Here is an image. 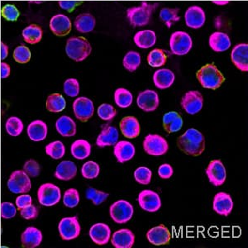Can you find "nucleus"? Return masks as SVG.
I'll return each mask as SVG.
<instances>
[{
  "instance_id": "2f4dec72",
  "label": "nucleus",
  "mask_w": 248,
  "mask_h": 248,
  "mask_svg": "<svg viewBox=\"0 0 248 248\" xmlns=\"http://www.w3.org/2000/svg\"><path fill=\"white\" fill-rule=\"evenodd\" d=\"M77 173L76 164L71 161H64L57 166L55 177L61 181H70L77 175Z\"/></svg>"
},
{
  "instance_id": "ddd939ff",
  "label": "nucleus",
  "mask_w": 248,
  "mask_h": 248,
  "mask_svg": "<svg viewBox=\"0 0 248 248\" xmlns=\"http://www.w3.org/2000/svg\"><path fill=\"white\" fill-rule=\"evenodd\" d=\"M139 205L145 211L154 213L161 209V200L157 193L146 189L139 194L138 198Z\"/></svg>"
},
{
  "instance_id": "412c9836",
  "label": "nucleus",
  "mask_w": 248,
  "mask_h": 248,
  "mask_svg": "<svg viewBox=\"0 0 248 248\" xmlns=\"http://www.w3.org/2000/svg\"><path fill=\"white\" fill-rule=\"evenodd\" d=\"M89 234L91 240L97 245H105L111 238V229L105 223H96L91 227Z\"/></svg>"
},
{
  "instance_id": "a878e982",
  "label": "nucleus",
  "mask_w": 248,
  "mask_h": 248,
  "mask_svg": "<svg viewBox=\"0 0 248 248\" xmlns=\"http://www.w3.org/2000/svg\"><path fill=\"white\" fill-rule=\"evenodd\" d=\"M119 140V131L115 127L106 125L96 140V145L99 147L114 146Z\"/></svg>"
},
{
  "instance_id": "4468645a",
  "label": "nucleus",
  "mask_w": 248,
  "mask_h": 248,
  "mask_svg": "<svg viewBox=\"0 0 248 248\" xmlns=\"http://www.w3.org/2000/svg\"><path fill=\"white\" fill-rule=\"evenodd\" d=\"M185 22L187 27L192 29H199L206 23V14L200 6H191L185 13Z\"/></svg>"
},
{
  "instance_id": "6ab92c4d",
  "label": "nucleus",
  "mask_w": 248,
  "mask_h": 248,
  "mask_svg": "<svg viewBox=\"0 0 248 248\" xmlns=\"http://www.w3.org/2000/svg\"><path fill=\"white\" fill-rule=\"evenodd\" d=\"M213 209L217 214L223 216L230 215L233 209V201L231 195L225 192H219L215 195L213 202Z\"/></svg>"
},
{
  "instance_id": "13d9d810",
  "label": "nucleus",
  "mask_w": 248,
  "mask_h": 248,
  "mask_svg": "<svg viewBox=\"0 0 248 248\" xmlns=\"http://www.w3.org/2000/svg\"><path fill=\"white\" fill-rule=\"evenodd\" d=\"M32 203V199L29 195H22L18 196L16 200V204L19 209H23Z\"/></svg>"
},
{
  "instance_id": "6e6d98bb",
  "label": "nucleus",
  "mask_w": 248,
  "mask_h": 248,
  "mask_svg": "<svg viewBox=\"0 0 248 248\" xmlns=\"http://www.w3.org/2000/svg\"><path fill=\"white\" fill-rule=\"evenodd\" d=\"M38 209L36 206L30 204L21 209V216L26 220L35 219L38 216Z\"/></svg>"
},
{
  "instance_id": "cd10ccee",
  "label": "nucleus",
  "mask_w": 248,
  "mask_h": 248,
  "mask_svg": "<svg viewBox=\"0 0 248 248\" xmlns=\"http://www.w3.org/2000/svg\"><path fill=\"white\" fill-rule=\"evenodd\" d=\"M175 76L169 69H160L153 75V83L155 87L165 90L172 86L175 82Z\"/></svg>"
},
{
  "instance_id": "de8ad7c7",
  "label": "nucleus",
  "mask_w": 248,
  "mask_h": 248,
  "mask_svg": "<svg viewBox=\"0 0 248 248\" xmlns=\"http://www.w3.org/2000/svg\"><path fill=\"white\" fill-rule=\"evenodd\" d=\"M80 197L78 190L76 189H69L66 190L63 197V203L68 208L73 209L79 203Z\"/></svg>"
},
{
  "instance_id": "7ed1b4c3",
  "label": "nucleus",
  "mask_w": 248,
  "mask_h": 248,
  "mask_svg": "<svg viewBox=\"0 0 248 248\" xmlns=\"http://www.w3.org/2000/svg\"><path fill=\"white\" fill-rule=\"evenodd\" d=\"M92 47L85 37H74L67 40L65 52L69 58L75 62H83L91 55Z\"/></svg>"
},
{
  "instance_id": "7c9ffc66",
  "label": "nucleus",
  "mask_w": 248,
  "mask_h": 248,
  "mask_svg": "<svg viewBox=\"0 0 248 248\" xmlns=\"http://www.w3.org/2000/svg\"><path fill=\"white\" fill-rule=\"evenodd\" d=\"M133 41L136 46L141 49H148L156 43V35L155 31L150 29L141 30L134 35Z\"/></svg>"
},
{
  "instance_id": "4d7b16f0",
  "label": "nucleus",
  "mask_w": 248,
  "mask_h": 248,
  "mask_svg": "<svg viewBox=\"0 0 248 248\" xmlns=\"http://www.w3.org/2000/svg\"><path fill=\"white\" fill-rule=\"evenodd\" d=\"M174 174V170L169 164H163L158 169V175L164 180L170 179Z\"/></svg>"
},
{
  "instance_id": "dca6fc26",
  "label": "nucleus",
  "mask_w": 248,
  "mask_h": 248,
  "mask_svg": "<svg viewBox=\"0 0 248 248\" xmlns=\"http://www.w3.org/2000/svg\"><path fill=\"white\" fill-rule=\"evenodd\" d=\"M49 25L51 31L57 37L67 36L72 29L71 19L66 15L62 14L54 15L50 20Z\"/></svg>"
},
{
  "instance_id": "5fc2aeb1",
  "label": "nucleus",
  "mask_w": 248,
  "mask_h": 248,
  "mask_svg": "<svg viewBox=\"0 0 248 248\" xmlns=\"http://www.w3.org/2000/svg\"><path fill=\"white\" fill-rule=\"evenodd\" d=\"M17 215V209L9 202H3L1 205V216L5 219H10Z\"/></svg>"
},
{
  "instance_id": "052dcab7",
  "label": "nucleus",
  "mask_w": 248,
  "mask_h": 248,
  "mask_svg": "<svg viewBox=\"0 0 248 248\" xmlns=\"http://www.w3.org/2000/svg\"><path fill=\"white\" fill-rule=\"evenodd\" d=\"M0 66V71H1V78L2 79H7L10 76L11 73V69L9 64L5 62H2Z\"/></svg>"
},
{
  "instance_id": "9d476101",
  "label": "nucleus",
  "mask_w": 248,
  "mask_h": 248,
  "mask_svg": "<svg viewBox=\"0 0 248 248\" xmlns=\"http://www.w3.org/2000/svg\"><path fill=\"white\" fill-rule=\"evenodd\" d=\"M143 148L147 154L153 156H159L166 154L169 147L167 140L163 137L157 134H149L145 138Z\"/></svg>"
},
{
  "instance_id": "b1692460",
  "label": "nucleus",
  "mask_w": 248,
  "mask_h": 248,
  "mask_svg": "<svg viewBox=\"0 0 248 248\" xmlns=\"http://www.w3.org/2000/svg\"><path fill=\"white\" fill-rule=\"evenodd\" d=\"M209 44L215 52H223L228 51L231 46V40L225 32L215 31L209 36Z\"/></svg>"
},
{
  "instance_id": "e433bc0d",
  "label": "nucleus",
  "mask_w": 248,
  "mask_h": 248,
  "mask_svg": "<svg viewBox=\"0 0 248 248\" xmlns=\"http://www.w3.org/2000/svg\"><path fill=\"white\" fill-rule=\"evenodd\" d=\"M46 106L49 112L61 113L66 107V101L62 94L52 93L51 95L48 96Z\"/></svg>"
},
{
  "instance_id": "864d4df0",
  "label": "nucleus",
  "mask_w": 248,
  "mask_h": 248,
  "mask_svg": "<svg viewBox=\"0 0 248 248\" xmlns=\"http://www.w3.org/2000/svg\"><path fill=\"white\" fill-rule=\"evenodd\" d=\"M23 170L26 172V174L31 176V177H37L40 175L41 168L38 162L34 160H29L26 161L24 166H23Z\"/></svg>"
},
{
  "instance_id": "5701e85b",
  "label": "nucleus",
  "mask_w": 248,
  "mask_h": 248,
  "mask_svg": "<svg viewBox=\"0 0 248 248\" xmlns=\"http://www.w3.org/2000/svg\"><path fill=\"white\" fill-rule=\"evenodd\" d=\"M113 153L119 163H124L132 160L135 155V147L127 141H118L114 145Z\"/></svg>"
},
{
  "instance_id": "a18cd8bd",
  "label": "nucleus",
  "mask_w": 248,
  "mask_h": 248,
  "mask_svg": "<svg viewBox=\"0 0 248 248\" xmlns=\"http://www.w3.org/2000/svg\"><path fill=\"white\" fill-rule=\"evenodd\" d=\"M14 59L19 64H26L31 59V51L24 45L17 46L13 53Z\"/></svg>"
},
{
  "instance_id": "0eeeda50",
  "label": "nucleus",
  "mask_w": 248,
  "mask_h": 248,
  "mask_svg": "<svg viewBox=\"0 0 248 248\" xmlns=\"http://www.w3.org/2000/svg\"><path fill=\"white\" fill-rule=\"evenodd\" d=\"M110 216L115 223L123 224L131 220L133 215V207L127 201H116L110 207Z\"/></svg>"
},
{
  "instance_id": "423d86ee",
  "label": "nucleus",
  "mask_w": 248,
  "mask_h": 248,
  "mask_svg": "<svg viewBox=\"0 0 248 248\" xmlns=\"http://www.w3.org/2000/svg\"><path fill=\"white\" fill-rule=\"evenodd\" d=\"M62 197L61 189L54 184L46 183L40 186L37 198L41 205L51 207L59 203Z\"/></svg>"
},
{
  "instance_id": "f8f14e48",
  "label": "nucleus",
  "mask_w": 248,
  "mask_h": 248,
  "mask_svg": "<svg viewBox=\"0 0 248 248\" xmlns=\"http://www.w3.org/2000/svg\"><path fill=\"white\" fill-rule=\"evenodd\" d=\"M73 111L76 118L79 121H88L94 113L93 102L85 97H79L74 101Z\"/></svg>"
},
{
  "instance_id": "ea45409f",
  "label": "nucleus",
  "mask_w": 248,
  "mask_h": 248,
  "mask_svg": "<svg viewBox=\"0 0 248 248\" xmlns=\"http://www.w3.org/2000/svg\"><path fill=\"white\" fill-rule=\"evenodd\" d=\"M116 105L120 108H127L133 104V96L128 90L125 88H119L114 93Z\"/></svg>"
},
{
  "instance_id": "4be33fe9",
  "label": "nucleus",
  "mask_w": 248,
  "mask_h": 248,
  "mask_svg": "<svg viewBox=\"0 0 248 248\" xmlns=\"http://www.w3.org/2000/svg\"><path fill=\"white\" fill-rule=\"evenodd\" d=\"M119 127L121 133L127 139H135L141 133L139 120L133 116H127L121 119Z\"/></svg>"
},
{
  "instance_id": "1a4fd4ad",
  "label": "nucleus",
  "mask_w": 248,
  "mask_h": 248,
  "mask_svg": "<svg viewBox=\"0 0 248 248\" xmlns=\"http://www.w3.org/2000/svg\"><path fill=\"white\" fill-rule=\"evenodd\" d=\"M58 231L61 237L65 241L76 239L79 237L81 227L77 216L62 218L58 224Z\"/></svg>"
},
{
  "instance_id": "e2e57ef3",
  "label": "nucleus",
  "mask_w": 248,
  "mask_h": 248,
  "mask_svg": "<svg viewBox=\"0 0 248 248\" xmlns=\"http://www.w3.org/2000/svg\"><path fill=\"white\" fill-rule=\"evenodd\" d=\"M212 3L218 6H225L229 4V0H214Z\"/></svg>"
},
{
  "instance_id": "a19ab883",
  "label": "nucleus",
  "mask_w": 248,
  "mask_h": 248,
  "mask_svg": "<svg viewBox=\"0 0 248 248\" xmlns=\"http://www.w3.org/2000/svg\"><path fill=\"white\" fill-rule=\"evenodd\" d=\"M167 57L163 50L155 48L147 56V62L150 66L159 68L163 66L167 62Z\"/></svg>"
},
{
  "instance_id": "58836bf2",
  "label": "nucleus",
  "mask_w": 248,
  "mask_h": 248,
  "mask_svg": "<svg viewBox=\"0 0 248 248\" xmlns=\"http://www.w3.org/2000/svg\"><path fill=\"white\" fill-rule=\"evenodd\" d=\"M141 55L137 51H128L123 59L124 67L130 72L137 71L138 68L141 65Z\"/></svg>"
},
{
  "instance_id": "603ef678",
  "label": "nucleus",
  "mask_w": 248,
  "mask_h": 248,
  "mask_svg": "<svg viewBox=\"0 0 248 248\" xmlns=\"http://www.w3.org/2000/svg\"><path fill=\"white\" fill-rule=\"evenodd\" d=\"M117 114L115 108L108 104H103L98 108V115L100 119L105 121H109L115 117Z\"/></svg>"
},
{
  "instance_id": "f3484780",
  "label": "nucleus",
  "mask_w": 248,
  "mask_h": 248,
  "mask_svg": "<svg viewBox=\"0 0 248 248\" xmlns=\"http://www.w3.org/2000/svg\"><path fill=\"white\" fill-rule=\"evenodd\" d=\"M232 62L234 65L243 72L248 71V43H239L235 46L231 52Z\"/></svg>"
},
{
  "instance_id": "20e7f679",
  "label": "nucleus",
  "mask_w": 248,
  "mask_h": 248,
  "mask_svg": "<svg viewBox=\"0 0 248 248\" xmlns=\"http://www.w3.org/2000/svg\"><path fill=\"white\" fill-rule=\"evenodd\" d=\"M157 3L142 2L141 5L132 7L127 10V17L130 24L133 27H143L150 23L153 12L157 7Z\"/></svg>"
},
{
  "instance_id": "c9c22d12",
  "label": "nucleus",
  "mask_w": 248,
  "mask_h": 248,
  "mask_svg": "<svg viewBox=\"0 0 248 248\" xmlns=\"http://www.w3.org/2000/svg\"><path fill=\"white\" fill-rule=\"evenodd\" d=\"M22 36L25 43L31 45H35L40 43L43 39V29L37 24H31L23 29L22 31Z\"/></svg>"
},
{
  "instance_id": "bb28decb",
  "label": "nucleus",
  "mask_w": 248,
  "mask_h": 248,
  "mask_svg": "<svg viewBox=\"0 0 248 248\" xmlns=\"http://www.w3.org/2000/svg\"><path fill=\"white\" fill-rule=\"evenodd\" d=\"M21 241L23 248H37L43 241V233L37 228L29 227L22 233Z\"/></svg>"
},
{
  "instance_id": "bf43d9fd",
  "label": "nucleus",
  "mask_w": 248,
  "mask_h": 248,
  "mask_svg": "<svg viewBox=\"0 0 248 248\" xmlns=\"http://www.w3.org/2000/svg\"><path fill=\"white\" fill-rule=\"evenodd\" d=\"M58 4H59L60 8L63 9V10L72 11V10L76 9V7L78 4H80V3L78 2V1H68V0L65 1V0H62V1L58 2Z\"/></svg>"
},
{
  "instance_id": "aec40b11",
  "label": "nucleus",
  "mask_w": 248,
  "mask_h": 248,
  "mask_svg": "<svg viewBox=\"0 0 248 248\" xmlns=\"http://www.w3.org/2000/svg\"><path fill=\"white\" fill-rule=\"evenodd\" d=\"M147 240L155 246L167 245L170 243L171 235L169 229L163 224L150 229L147 233Z\"/></svg>"
},
{
  "instance_id": "09e8293b",
  "label": "nucleus",
  "mask_w": 248,
  "mask_h": 248,
  "mask_svg": "<svg viewBox=\"0 0 248 248\" xmlns=\"http://www.w3.org/2000/svg\"><path fill=\"white\" fill-rule=\"evenodd\" d=\"M2 17L8 22H16L20 17V12L14 4H6L1 10Z\"/></svg>"
},
{
  "instance_id": "6e6552de",
  "label": "nucleus",
  "mask_w": 248,
  "mask_h": 248,
  "mask_svg": "<svg viewBox=\"0 0 248 248\" xmlns=\"http://www.w3.org/2000/svg\"><path fill=\"white\" fill-rule=\"evenodd\" d=\"M8 188L14 194H25L31 189V181L24 170H15L9 177Z\"/></svg>"
},
{
  "instance_id": "8fccbe9b",
  "label": "nucleus",
  "mask_w": 248,
  "mask_h": 248,
  "mask_svg": "<svg viewBox=\"0 0 248 248\" xmlns=\"http://www.w3.org/2000/svg\"><path fill=\"white\" fill-rule=\"evenodd\" d=\"M152 170L146 167H139L134 171V178L138 183L148 185L152 179Z\"/></svg>"
},
{
  "instance_id": "72a5a7b5",
  "label": "nucleus",
  "mask_w": 248,
  "mask_h": 248,
  "mask_svg": "<svg viewBox=\"0 0 248 248\" xmlns=\"http://www.w3.org/2000/svg\"><path fill=\"white\" fill-rule=\"evenodd\" d=\"M183 126V119L176 112H169L163 116V127L168 133H176Z\"/></svg>"
},
{
  "instance_id": "49530a36",
  "label": "nucleus",
  "mask_w": 248,
  "mask_h": 248,
  "mask_svg": "<svg viewBox=\"0 0 248 248\" xmlns=\"http://www.w3.org/2000/svg\"><path fill=\"white\" fill-rule=\"evenodd\" d=\"M109 196L108 193L99 191L98 189L93 188H88L86 190V198L88 200L92 201L94 205H100L104 203L107 198Z\"/></svg>"
},
{
  "instance_id": "2eb2a0df",
  "label": "nucleus",
  "mask_w": 248,
  "mask_h": 248,
  "mask_svg": "<svg viewBox=\"0 0 248 248\" xmlns=\"http://www.w3.org/2000/svg\"><path fill=\"white\" fill-rule=\"evenodd\" d=\"M206 175L209 182L215 186H222L226 181L227 174L223 162L220 160H215L209 162L206 169Z\"/></svg>"
},
{
  "instance_id": "f03ea898",
  "label": "nucleus",
  "mask_w": 248,
  "mask_h": 248,
  "mask_svg": "<svg viewBox=\"0 0 248 248\" xmlns=\"http://www.w3.org/2000/svg\"><path fill=\"white\" fill-rule=\"evenodd\" d=\"M196 77L203 88L210 90H217L225 81L223 73L214 64L202 66L197 71Z\"/></svg>"
},
{
  "instance_id": "c756f323",
  "label": "nucleus",
  "mask_w": 248,
  "mask_h": 248,
  "mask_svg": "<svg viewBox=\"0 0 248 248\" xmlns=\"http://www.w3.org/2000/svg\"><path fill=\"white\" fill-rule=\"evenodd\" d=\"M74 26L77 31L80 33H90L95 28V17L91 14L84 13V14L78 15L76 17L75 22H74Z\"/></svg>"
},
{
  "instance_id": "4c0bfd02",
  "label": "nucleus",
  "mask_w": 248,
  "mask_h": 248,
  "mask_svg": "<svg viewBox=\"0 0 248 248\" xmlns=\"http://www.w3.org/2000/svg\"><path fill=\"white\" fill-rule=\"evenodd\" d=\"M179 13L180 9L177 8H163L161 9L159 16L167 28L170 29L172 26L181 20Z\"/></svg>"
},
{
  "instance_id": "680f3d73",
  "label": "nucleus",
  "mask_w": 248,
  "mask_h": 248,
  "mask_svg": "<svg viewBox=\"0 0 248 248\" xmlns=\"http://www.w3.org/2000/svg\"><path fill=\"white\" fill-rule=\"evenodd\" d=\"M9 46L6 43H1L0 44V57L1 59L5 60L9 56Z\"/></svg>"
},
{
  "instance_id": "37998d69",
  "label": "nucleus",
  "mask_w": 248,
  "mask_h": 248,
  "mask_svg": "<svg viewBox=\"0 0 248 248\" xmlns=\"http://www.w3.org/2000/svg\"><path fill=\"white\" fill-rule=\"evenodd\" d=\"M6 131L9 135L13 137H17L23 131V123L17 117H10L5 124Z\"/></svg>"
},
{
  "instance_id": "a211bd4d",
  "label": "nucleus",
  "mask_w": 248,
  "mask_h": 248,
  "mask_svg": "<svg viewBox=\"0 0 248 248\" xmlns=\"http://www.w3.org/2000/svg\"><path fill=\"white\" fill-rule=\"evenodd\" d=\"M137 104L145 112H153L157 108L160 104L159 95L155 91L152 90L142 91L138 96Z\"/></svg>"
},
{
  "instance_id": "f704fd0d",
  "label": "nucleus",
  "mask_w": 248,
  "mask_h": 248,
  "mask_svg": "<svg viewBox=\"0 0 248 248\" xmlns=\"http://www.w3.org/2000/svg\"><path fill=\"white\" fill-rule=\"evenodd\" d=\"M71 153L77 160H85L91 155V144L84 139L77 140L71 145Z\"/></svg>"
},
{
  "instance_id": "473e14b6",
  "label": "nucleus",
  "mask_w": 248,
  "mask_h": 248,
  "mask_svg": "<svg viewBox=\"0 0 248 248\" xmlns=\"http://www.w3.org/2000/svg\"><path fill=\"white\" fill-rule=\"evenodd\" d=\"M57 133L63 137H72L77 133V124L68 116H62L56 122Z\"/></svg>"
},
{
  "instance_id": "393cba45",
  "label": "nucleus",
  "mask_w": 248,
  "mask_h": 248,
  "mask_svg": "<svg viewBox=\"0 0 248 248\" xmlns=\"http://www.w3.org/2000/svg\"><path fill=\"white\" fill-rule=\"evenodd\" d=\"M111 242L116 248H131L135 242V236L129 229H119L113 233Z\"/></svg>"
},
{
  "instance_id": "c85d7f7f",
  "label": "nucleus",
  "mask_w": 248,
  "mask_h": 248,
  "mask_svg": "<svg viewBox=\"0 0 248 248\" xmlns=\"http://www.w3.org/2000/svg\"><path fill=\"white\" fill-rule=\"evenodd\" d=\"M47 133V125L43 120H35L31 122L28 127V136L31 141H43L46 138Z\"/></svg>"
},
{
  "instance_id": "79ce46f5",
  "label": "nucleus",
  "mask_w": 248,
  "mask_h": 248,
  "mask_svg": "<svg viewBox=\"0 0 248 248\" xmlns=\"http://www.w3.org/2000/svg\"><path fill=\"white\" fill-rule=\"evenodd\" d=\"M46 153L48 155L55 160L62 159L65 154V147L62 141H56L48 144L45 148Z\"/></svg>"
},
{
  "instance_id": "9b49d317",
  "label": "nucleus",
  "mask_w": 248,
  "mask_h": 248,
  "mask_svg": "<svg viewBox=\"0 0 248 248\" xmlns=\"http://www.w3.org/2000/svg\"><path fill=\"white\" fill-rule=\"evenodd\" d=\"M181 106L186 113L195 115L203 108V95L198 91H188L181 99Z\"/></svg>"
},
{
  "instance_id": "39448f33",
  "label": "nucleus",
  "mask_w": 248,
  "mask_h": 248,
  "mask_svg": "<svg viewBox=\"0 0 248 248\" xmlns=\"http://www.w3.org/2000/svg\"><path fill=\"white\" fill-rule=\"evenodd\" d=\"M169 44L172 53L176 56H185L191 51L193 40L186 31H177L172 33Z\"/></svg>"
},
{
  "instance_id": "f257e3e1",
  "label": "nucleus",
  "mask_w": 248,
  "mask_h": 248,
  "mask_svg": "<svg viewBox=\"0 0 248 248\" xmlns=\"http://www.w3.org/2000/svg\"><path fill=\"white\" fill-rule=\"evenodd\" d=\"M177 146L187 155L198 156L205 150V139L198 130L189 128L178 138Z\"/></svg>"
},
{
  "instance_id": "c03bdc74",
  "label": "nucleus",
  "mask_w": 248,
  "mask_h": 248,
  "mask_svg": "<svg viewBox=\"0 0 248 248\" xmlns=\"http://www.w3.org/2000/svg\"><path fill=\"white\" fill-rule=\"evenodd\" d=\"M99 172H100L99 165L94 162V161H87L82 167V175L85 179H89V180L95 179V178L99 176Z\"/></svg>"
},
{
  "instance_id": "3c124183",
  "label": "nucleus",
  "mask_w": 248,
  "mask_h": 248,
  "mask_svg": "<svg viewBox=\"0 0 248 248\" xmlns=\"http://www.w3.org/2000/svg\"><path fill=\"white\" fill-rule=\"evenodd\" d=\"M80 91L79 82L77 79L71 78L65 80L64 83V92L66 95L71 98L79 95Z\"/></svg>"
}]
</instances>
